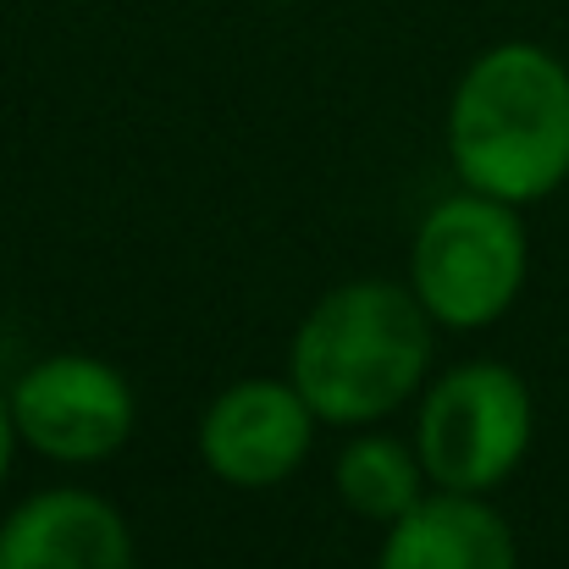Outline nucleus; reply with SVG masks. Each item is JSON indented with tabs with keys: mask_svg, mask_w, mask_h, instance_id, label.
<instances>
[{
	"mask_svg": "<svg viewBox=\"0 0 569 569\" xmlns=\"http://www.w3.org/2000/svg\"><path fill=\"white\" fill-rule=\"evenodd\" d=\"M6 403H11L17 437L33 453L61 459V465L111 459L133 437V420H139L133 381L94 355H50L28 366Z\"/></svg>",
	"mask_w": 569,
	"mask_h": 569,
	"instance_id": "39448f33",
	"label": "nucleus"
},
{
	"mask_svg": "<svg viewBox=\"0 0 569 569\" xmlns=\"http://www.w3.org/2000/svg\"><path fill=\"white\" fill-rule=\"evenodd\" d=\"M282 6H288V0H282Z\"/></svg>",
	"mask_w": 569,
	"mask_h": 569,
	"instance_id": "9b49d317",
	"label": "nucleus"
},
{
	"mask_svg": "<svg viewBox=\"0 0 569 569\" xmlns=\"http://www.w3.org/2000/svg\"><path fill=\"white\" fill-rule=\"evenodd\" d=\"M316 442V409L293 381H232L199 420V459L216 481L260 492L288 481Z\"/></svg>",
	"mask_w": 569,
	"mask_h": 569,
	"instance_id": "423d86ee",
	"label": "nucleus"
},
{
	"mask_svg": "<svg viewBox=\"0 0 569 569\" xmlns=\"http://www.w3.org/2000/svg\"><path fill=\"white\" fill-rule=\"evenodd\" d=\"M531 387L498 360H470L437 377L420 398L415 453L442 492L503 487L531 448Z\"/></svg>",
	"mask_w": 569,
	"mask_h": 569,
	"instance_id": "20e7f679",
	"label": "nucleus"
},
{
	"mask_svg": "<svg viewBox=\"0 0 569 569\" xmlns=\"http://www.w3.org/2000/svg\"><path fill=\"white\" fill-rule=\"evenodd\" d=\"M431 316L415 288L366 277L332 288L293 332L288 381L327 426H371L420 392L431 371Z\"/></svg>",
	"mask_w": 569,
	"mask_h": 569,
	"instance_id": "f03ea898",
	"label": "nucleus"
},
{
	"mask_svg": "<svg viewBox=\"0 0 569 569\" xmlns=\"http://www.w3.org/2000/svg\"><path fill=\"white\" fill-rule=\"evenodd\" d=\"M0 569H139V559L117 503L83 487H50L0 520Z\"/></svg>",
	"mask_w": 569,
	"mask_h": 569,
	"instance_id": "0eeeda50",
	"label": "nucleus"
},
{
	"mask_svg": "<svg viewBox=\"0 0 569 569\" xmlns=\"http://www.w3.org/2000/svg\"><path fill=\"white\" fill-rule=\"evenodd\" d=\"M448 156L465 189L548 199L569 178V67L526 39L476 56L448 100Z\"/></svg>",
	"mask_w": 569,
	"mask_h": 569,
	"instance_id": "f257e3e1",
	"label": "nucleus"
},
{
	"mask_svg": "<svg viewBox=\"0 0 569 569\" xmlns=\"http://www.w3.org/2000/svg\"><path fill=\"white\" fill-rule=\"evenodd\" d=\"M377 569H520L515 531L481 492H426L387 526Z\"/></svg>",
	"mask_w": 569,
	"mask_h": 569,
	"instance_id": "6e6552de",
	"label": "nucleus"
},
{
	"mask_svg": "<svg viewBox=\"0 0 569 569\" xmlns=\"http://www.w3.org/2000/svg\"><path fill=\"white\" fill-rule=\"evenodd\" d=\"M531 238L520 204L492 193H453L426 210L409 249V288L437 327H492L526 288Z\"/></svg>",
	"mask_w": 569,
	"mask_h": 569,
	"instance_id": "7ed1b4c3",
	"label": "nucleus"
},
{
	"mask_svg": "<svg viewBox=\"0 0 569 569\" xmlns=\"http://www.w3.org/2000/svg\"><path fill=\"white\" fill-rule=\"evenodd\" d=\"M338 498L349 515H366L392 526L403 509H415L426 498V465L415 448H403L387 431H366L338 453Z\"/></svg>",
	"mask_w": 569,
	"mask_h": 569,
	"instance_id": "1a4fd4ad",
	"label": "nucleus"
},
{
	"mask_svg": "<svg viewBox=\"0 0 569 569\" xmlns=\"http://www.w3.org/2000/svg\"><path fill=\"white\" fill-rule=\"evenodd\" d=\"M11 448H17V420H11V403L0 398V481L11 470Z\"/></svg>",
	"mask_w": 569,
	"mask_h": 569,
	"instance_id": "9d476101",
	"label": "nucleus"
}]
</instances>
